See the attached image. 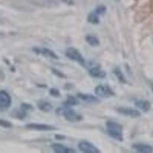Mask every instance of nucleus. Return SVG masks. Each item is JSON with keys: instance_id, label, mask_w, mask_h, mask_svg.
<instances>
[{"instance_id": "1", "label": "nucleus", "mask_w": 153, "mask_h": 153, "mask_svg": "<svg viewBox=\"0 0 153 153\" xmlns=\"http://www.w3.org/2000/svg\"><path fill=\"white\" fill-rule=\"evenodd\" d=\"M56 113H57L58 115H61V116H63L66 119V120H68L69 122H79V121H81L83 120V117H82L81 115L76 113L71 106H67V105H65V106H61V107L58 108L56 110Z\"/></svg>"}, {"instance_id": "2", "label": "nucleus", "mask_w": 153, "mask_h": 153, "mask_svg": "<svg viewBox=\"0 0 153 153\" xmlns=\"http://www.w3.org/2000/svg\"><path fill=\"white\" fill-rule=\"evenodd\" d=\"M106 130L107 134L117 141L122 142L123 140V126L117 123L108 121L106 124Z\"/></svg>"}, {"instance_id": "3", "label": "nucleus", "mask_w": 153, "mask_h": 153, "mask_svg": "<svg viewBox=\"0 0 153 153\" xmlns=\"http://www.w3.org/2000/svg\"><path fill=\"white\" fill-rule=\"evenodd\" d=\"M65 54H66L68 58H70L72 61H76L78 64H80V65H83V66L85 65V59L84 58L83 55L80 54L79 50H77L75 48H69L67 49Z\"/></svg>"}, {"instance_id": "4", "label": "nucleus", "mask_w": 153, "mask_h": 153, "mask_svg": "<svg viewBox=\"0 0 153 153\" xmlns=\"http://www.w3.org/2000/svg\"><path fill=\"white\" fill-rule=\"evenodd\" d=\"M106 7L105 6H99V7L96 8L95 10L93 11L87 17V21L91 24L97 25L100 22V16L101 15H103L106 12Z\"/></svg>"}, {"instance_id": "5", "label": "nucleus", "mask_w": 153, "mask_h": 153, "mask_svg": "<svg viewBox=\"0 0 153 153\" xmlns=\"http://www.w3.org/2000/svg\"><path fill=\"white\" fill-rule=\"evenodd\" d=\"M95 94L101 98H109L116 95L114 91L109 86L99 85L95 88Z\"/></svg>"}, {"instance_id": "6", "label": "nucleus", "mask_w": 153, "mask_h": 153, "mask_svg": "<svg viewBox=\"0 0 153 153\" xmlns=\"http://www.w3.org/2000/svg\"><path fill=\"white\" fill-rule=\"evenodd\" d=\"M12 104V98L8 92L5 91H0V110H5L9 109Z\"/></svg>"}, {"instance_id": "7", "label": "nucleus", "mask_w": 153, "mask_h": 153, "mask_svg": "<svg viewBox=\"0 0 153 153\" xmlns=\"http://www.w3.org/2000/svg\"><path fill=\"white\" fill-rule=\"evenodd\" d=\"M79 150L85 153H99L100 150L97 148L94 144L87 141H81L78 143Z\"/></svg>"}, {"instance_id": "8", "label": "nucleus", "mask_w": 153, "mask_h": 153, "mask_svg": "<svg viewBox=\"0 0 153 153\" xmlns=\"http://www.w3.org/2000/svg\"><path fill=\"white\" fill-rule=\"evenodd\" d=\"M26 128L31 130L37 131H53L56 130V127L52 125L43 123H30L26 125Z\"/></svg>"}, {"instance_id": "9", "label": "nucleus", "mask_w": 153, "mask_h": 153, "mask_svg": "<svg viewBox=\"0 0 153 153\" xmlns=\"http://www.w3.org/2000/svg\"><path fill=\"white\" fill-rule=\"evenodd\" d=\"M117 112L120 114L126 116V117H133V118H138L141 116L140 112L136 110H134L132 108H128V107H120L117 109Z\"/></svg>"}, {"instance_id": "10", "label": "nucleus", "mask_w": 153, "mask_h": 153, "mask_svg": "<svg viewBox=\"0 0 153 153\" xmlns=\"http://www.w3.org/2000/svg\"><path fill=\"white\" fill-rule=\"evenodd\" d=\"M89 74L93 77L100 79L104 78L106 75V72L99 65H94L89 68Z\"/></svg>"}, {"instance_id": "11", "label": "nucleus", "mask_w": 153, "mask_h": 153, "mask_svg": "<svg viewBox=\"0 0 153 153\" xmlns=\"http://www.w3.org/2000/svg\"><path fill=\"white\" fill-rule=\"evenodd\" d=\"M33 51L36 54H42V55L50 57L52 59H58V56L52 50H50V49L46 48H34Z\"/></svg>"}, {"instance_id": "12", "label": "nucleus", "mask_w": 153, "mask_h": 153, "mask_svg": "<svg viewBox=\"0 0 153 153\" xmlns=\"http://www.w3.org/2000/svg\"><path fill=\"white\" fill-rule=\"evenodd\" d=\"M134 104H135L136 107L139 108V110H141L142 111L145 112V113L149 111V110L151 109V103L148 100H134Z\"/></svg>"}, {"instance_id": "13", "label": "nucleus", "mask_w": 153, "mask_h": 153, "mask_svg": "<svg viewBox=\"0 0 153 153\" xmlns=\"http://www.w3.org/2000/svg\"><path fill=\"white\" fill-rule=\"evenodd\" d=\"M51 148L54 150V152L57 153H74L76 152L74 149L68 148L67 146H64L60 143H53Z\"/></svg>"}, {"instance_id": "14", "label": "nucleus", "mask_w": 153, "mask_h": 153, "mask_svg": "<svg viewBox=\"0 0 153 153\" xmlns=\"http://www.w3.org/2000/svg\"><path fill=\"white\" fill-rule=\"evenodd\" d=\"M133 149L136 150L137 152L140 153H151L153 152V148L149 145L143 144V143H137L132 146Z\"/></svg>"}, {"instance_id": "15", "label": "nucleus", "mask_w": 153, "mask_h": 153, "mask_svg": "<svg viewBox=\"0 0 153 153\" xmlns=\"http://www.w3.org/2000/svg\"><path fill=\"white\" fill-rule=\"evenodd\" d=\"M77 97L80 99L81 100L87 102V103H98L99 99L97 97L92 95V94H77Z\"/></svg>"}, {"instance_id": "16", "label": "nucleus", "mask_w": 153, "mask_h": 153, "mask_svg": "<svg viewBox=\"0 0 153 153\" xmlns=\"http://www.w3.org/2000/svg\"><path fill=\"white\" fill-rule=\"evenodd\" d=\"M37 106H38L39 110H42V112H45V113H48L52 110L53 108L52 105L45 100H39L37 103Z\"/></svg>"}, {"instance_id": "17", "label": "nucleus", "mask_w": 153, "mask_h": 153, "mask_svg": "<svg viewBox=\"0 0 153 153\" xmlns=\"http://www.w3.org/2000/svg\"><path fill=\"white\" fill-rule=\"evenodd\" d=\"M113 73L116 75V76H117V78L118 79L119 81L121 82L122 84H126V83H127L126 78V76H124L123 73V71H121V69H120V68H115L114 71H113Z\"/></svg>"}, {"instance_id": "18", "label": "nucleus", "mask_w": 153, "mask_h": 153, "mask_svg": "<svg viewBox=\"0 0 153 153\" xmlns=\"http://www.w3.org/2000/svg\"><path fill=\"white\" fill-rule=\"evenodd\" d=\"M86 42L93 47H96L100 45V41L97 37L94 36V35H87L86 37Z\"/></svg>"}, {"instance_id": "19", "label": "nucleus", "mask_w": 153, "mask_h": 153, "mask_svg": "<svg viewBox=\"0 0 153 153\" xmlns=\"http://www.w3.org/2000/svg\"><path fill=\"white\" fill-rule=\"evenodd\" d=\"M78 103V100L76 99V97H73V96H68V99H67L66 102H65V105L70 106H76V105H77Z\"/></svg>"}, {"instance_id": "20", "label": "nucleus", "mask_w": 153, "mask_h": 153, "mask_svg": "<svg viewBox=\"0 0 153 153\" xmlns=\"http://www.w3.org/2000/svg\"><path fill=\"white\" fill-rule=\"evenodd\" d=\"M49 93L54 97H59L60 96H61V93H60L59 90L57 88H54V87L51 88L50 91H49Z\"/></svg>"}, {"instance_id": "21", "label": "nucleus", "mask_w": 153, "mask_h": 153, "mask_svg": "<svg viewBox=\"0 0 153 153\" xmlns=\"http://www.w3.org/2000/svg\"><path fill=\"white\" fill-rule=\"evenodd\" d=\"M0 126L4 127V128H12V124L9 121L0 119Z\"/></svg>"}, {"instance_id": "22", "label": "nucleus", "mask_w": 153, "mask_h": 153, "mask_svg": "<svg viewBox=\"0 0 153 153\" xmlns=\"http://www.w3.org/2000/svg\"><path fill=\"white\" fill-rule=\"evenodd\" d=\"M52 72L55 75H57V76H59V77H61V78H65L66 77V76H65L64 74L62 73V72H61L60 71H58V70L57 69H54V68H52Z\"/></svg>"}, {"instance_id": "23", "label": "nucleus", "mask_w": 153, "mask_h": 153, "mask_svg": "<svg viewBox=\"0 0 153 153\" xmlns=\"http://www.w3.org/2000/svg\"><path fill=\"white\" fill-rule=\"evenodd\" d=\"M152 91H153V85H152Z\"/></svg>"}]
</instances>
